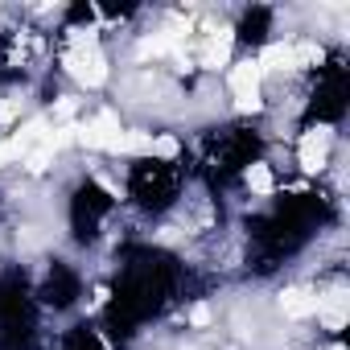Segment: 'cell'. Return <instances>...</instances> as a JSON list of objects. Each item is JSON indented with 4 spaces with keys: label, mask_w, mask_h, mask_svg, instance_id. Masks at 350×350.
Here are the masks:
<instances>
[{
    "label": "cell",
    "mask_w": 350,
    "mask_h": 350,
    "mask_svg": "<svg viewBox=\"0 0 350 350\" xmlns=\"http://www.w3.org/2000/svg\"><path fill=\"white\" fill-rule=\"evenodd\" d=\"M211 321H215V309H211L206 301H198V305L186 313V325H190V329H211Z\"/></svg>",
    "instance_id": "7"
},
{
    "label": "cell",
    "mask_w": 350,
    "mask_h": 350,
    "mask_svg": "<svg viewBox=\"0 0 350 350\" xmlns=\"http://www.w3.org/2000/svg\"><path fill=\"white\" fill-rule=\"evenodd\" d=\"M276 305H280V313H284L288 321L317 317V288H309V284H288V288H280Z\"/></svg>",
    "instance_id": "4"
},
{
    "label": "cell",
    "mask_w": 350,
    "mask_h": 350,
    "mask_svg": "<svg viewBox=\"0 0 350 350\" xmlns=\"http://www.w3.org/2000/svg\"><path fill=\"white\" fill-rule=\"evenodd\" d=\"M223 87H227V95H231V99L260 95V91H264V75H260V66H256V54L235 58V62L223 70Z\"/></svg>",
    "instance_id": "3"
},
{
    "label": "cell",
    "mask_w": 350,
    "mask_h": 350,
    "mask_svg": "<svg viewBox=\"0 0 350 350\" xmlns=\"http://www.w3.org/2000/svg\"><path fill=\"white\" fill-rule=\"evenodd\" d=\"M243 190H247L252 198H272V194H276L272 161H247V165H243Z\"/></svg>",
    "instance_id": "5"
},
{
    "label": "cell",
    "mask_w": 350,
    "mask_h": 350,
    "mask_svg": "<svg viewBox=\"0 0 350 350\" xmlns=\"http://www.w3.org/2000/svg\"><path fill=\"white\" fill-rule=\"evenodd\" d=\"M58 62H62L66 79H75L87 91H99V87L111 83V58H107L103 42H95V46H62Z\"/></svg>",
    "instance_id": "1"
},
{
    "label": "cell",
    "mask_w": 350,
    "mask_h": 350,
    "mask_svg": "<svg viewBox=\"0 0 350 350\" xmlns=\"http://www.w3.org/2000/svg\"><path fill=\"white\" fill-rule=\"evenodd\" d=\"M346 317H350V309H317V321H321L325 334H342Z\"/></svg>",
    "instance_id": "6"
},
{
    "label": "cell",
    "mask_w": 350,
    "mask_h": 350,
    "mask_svg": "<svg viewBox=\"0 0 350 350\" xmlns=\"http://www.w3.org/2000/svg\"><path fill=\"white\" fill-rule=\"evenodd\" d=\"M329 148H334V128L329 124H309L297 136V169L305 178H317V173L329 169Z\"/></svg>",
    "instance_id": "2"
}]
</instances>
